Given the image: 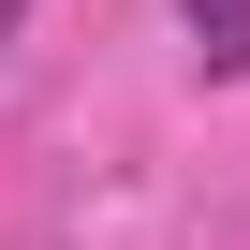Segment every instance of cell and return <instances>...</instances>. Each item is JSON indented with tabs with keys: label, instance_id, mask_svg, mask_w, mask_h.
Masks as SVG:
<instances>
[{
	"label": "cell",
	"instance_id": "cell-1",
	"mask_svg": "<svg viewBox=\"0 0 250 250\" xmlns=\"http://www.w3.org/2000/svg\"><path fill=\"white\" fill-rule=\"evenodd\" d=\"M191 15V59L206 74H250V0H177Z\"/></svg>",
	"mask_w": 250,
	"mask_h": 250
},
{
	"label": "cell",
	"instance_id": "cell-2",
	"mask_svg": "<svg viewBox=\"0 0 250 250\" xmlns=\"http://www.w3.org/2000/svg\"><path fill=\"white\" fill-rule=\"evenodd\" d=\"M15 15H30V0H0V44H15Z\"/></svg>",
	"mask_w": 250,
	"mask_h": 250
}]
</instances>
